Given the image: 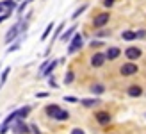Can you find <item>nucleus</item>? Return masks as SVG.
Returning a JSON list of instances; mask_svg holds the SVG:
<instances>
[{"instance_id":"obj_1","label":"nucleus","mask_w":146,"mask_h":134,"mask_svg":"<svg viewBox=\"0 0 146 134\" xmlns=\"http://www.w3.org/2000/svg\"><path fill=\"white\" fill-rule=\"evenodd\" d=\"M11 127H13L14 134H29V132H31V125L25 123L23 120H20V118H18V120H14V123L11 125Z\"/></svg>"},{"instance_id":"obj_2","label":"nucleus","mask_w":146,"mask_h":134,"mask_svg":"<svg viewBox=\"0 0 146 134\" xmlns=\"http://www.w3.org/2000/svg\"><path fill=\"white\" fill-rule=\"evenodd\" d=\"M84 47V41H82V36L80 34H75L71 38V43H70V47H68V54H75L77 50H80Z\"/></svg>"},{"instance_id":"obj_3","label":"nucleus","mask_w":146,"mask_h":134,"mask_svg":"<svg viewBox=\"0 0 146 134\" xmlns=\"http://www.w3.org/2000/svg\"><path fill=\"white\" fill-rule=\"evenodd\" d=\"M137 70H139V66L134 64V63H127V64H123L119 72H121V75L123 77H128V75H134V73H137Z\"/></svg>"},{"instance_id":"obj_4","label":"nucleus","mask_w":146,"mask_h":134,"mask_svg":"<svg viewBox=\"0 0 146 134\" xmlns=\"http://www.w3.org/2000/svg\"><path fill=\"white\" fill-rule=\"evenodd\" d=\"M107 23H109V13H102V14H98V16H94V20H93V25L96 29L104 27Z\"/></svg>"},{"instance_id":"obj_5","label":"nucleus","mask_w":146,"mask_h":134,"mask_svg":"<svg viewBox=\"0 0 146 134\" xmlns=\"http://www.w3.org/2000/svg\"><path fill=\"white\" fill-rule=\"evenodd\" d=\"M94 118H96V122L100 125H109L111 123V115H109L107 111H98V113L94 115Z\"/></svg>"},{"instance_id":"obj_6","label":"nucleus","mask_w":146,"mask_h":134,"mask_svg":"<svg viewBox=\"0 0 146 134\" xmlns=\"http://www.w3.org/2000/svg\"><path fill=\"white\" fill-rule=\"evenodd\" d=\"M18 34H20V23L13 25V27L9 29V31H7V34H5V43H11V41H14Z\"/></svg>"},{"instance_id":"obj_7","label":"nucleus","mask_w":146,"mask_h":134,"mask_svg":"<svg viewBox=\"0 0 146 134\" xmlns=\"http://www.w3.org/2000/svg\"><path fill=\"white\" fill-rule=\"evenodd\" d=\"M141 54H143V52L137 48V47H128V48L125 50V56L130 59V61H134V59H139V57H141Z\"/></svg>"},{"instance_id":"obj_8","label":"nucleus","mask_w":146,"mask_h":134,"mask_svg":"<svg viewBox=\"0 0 146 134\" xmlns=\"http://www.w3.org/2000/svg\"><path fill=\"white\" fill-rule=\"evenodd\" d=\"M105 59H107V57H105V54L98 52V54H94V56L91 57V64L94 66V68H100V66L105 63Z\"/></svg>"},{"instance_id":"obj_9","label":"nucleus","mask_w":146,"mask_h":134,"mask_svg":"<svg viewBox=\"0 0 146 134\" xmlns=\"http://www.w3.org/2000/svg\"><path fill=\"white\" fill-rule=\"evenodd\" d=\"M50 118H54V120H59V122H64V120H68V118H70V113H68L66 109H61V107H59Z\"/></svg>"},{"instance_id":"obj_10","label":"nucleus","mask_w":146,"mask_h":134,"mask_svg":"<svg viewBox=\"0 0 146 134\" xmlns=\"http://www.w3.org/2000/svg\"><path fill=\"white\" fill-rule=\"evenodd\" d=\"M14 7H16V2H14V0H4V2H0V13H4V11L11 13Z\"/></svg>"},{"instance_id":"obj_11","label":"nucleus","mask_w":146,"mask_h":134,"mask_svg":"<svg viewBox=\"0 0 146 134\" xmlns=\"http://www.w3.org/2000/svg\"><path fill=\"white\" fill-rule=\"evenodd\" d=\"M119 54H121V50H119L118 47H111V48L105 52V57L109 59V61H114V59L119 57Z\"/></svg>"},{"instance_id":"obj_12","label":"nucleus","mask_w":146,"mask_h":134,"mask_svg":"<svg viewBox=\"0 0 146 134\" xmlns=\"http://www.w3.org/2000/svg\"><path fill=\"white\" fill-rule=\"evenodd\" d=\"M127 93H128V96H132V98H137V96L143 95V88L137 86V84H134V86H130V88L127 89Z\"/></svg>"},{"instance_id":"obj_13","label":"nucleus","mask_w":146,"mask_h":134,"mask_svg":"<svg viewBox=\"0 0 146 134\" xmlns=\"http://www.w3.org/2000/svg\"><path fill=\"white\" fill-rule=\"evenodd\" d=\"M57 64H59V61H57V59H54V61H50V63H48V66H46V68H45V72H43L41 75H45V77H48L50 73H52V72L55 70V66H57Z\"/></svg>"},{"instance_id":"obj_14","label":"nucleus","mask_w":146,"mask_h":134,"mask_svg":"<svg viewBox=\"0 0 146 134\" xmlns=\"http://www.w3.org/2000/svg\"><path fill=\"white\" fill-rule=\"evenodd\" d=\"M96 104H100V98H84V100H80V106H84V107H94Z\"/></svg>"},{"instance_id":"obj_15","label":"nucleus","mask_w":146,"mask_h":134,"mask_svg":"<svg viewBox=\"0 0 146 134\" xmlns=\"http://www.w3.org/2000/svg\"><path fill=\"white\" fill-rule=\"evenodd\" d=\"M121 40L123 41H134V40H137V36H135L134 31H123L121 32Z\"/></svg>"},{"instance_id":"obj_16","label":"nucleus","mask_w":146,"mask_h":134,"mask_svg":"<svg viewBox=\"0 0 146 134\" xmlns=\"http://www.w3.org/2000/svg\"><path fill=\"white\" fill-rule=\"evenodd\" d=\"M75 31H77V27H75V25H71V27L68 29V31H66V32H64V34L61 36V40H62L64 43H66V41H70V38H71L73 34H75Z\"/></svg>"},{"instance_id":"obj_17","label":"nucleus","mask_w":146,"mask_h":134,"mask_svg":"<svg viewBox=\"0 0 146 134\" xmlns=\"http://www.w3.org/2000/svg\"><path fill=\"white\" fill-rule=\"evenodd\" d=\"M29 113H31V107H29V106L20 107V109H18V118H20V120H25V118L29 116Z\"/></svg>"},{"instance_id":"obj_18","label":"nucleus","mask_w":146,"mask_h":134,"mask_svg":"<svg viewBox=\"0 0 146 134\" xmlns=\"http://www.w3.org/2000/svg\"><path fill=\"white\" fill-rule=\"evenodd\" d=\"M52 29H54V21H52V23H48V25H46V29L43 31V34H41V41H45V40L48 38V34L52 32Z\"/></svg>"},{"instance_id":"obj_19","label":"nucleus","mask_w":146,"mask_h":134,"mask_svg":"<svg viewBox=\"0 0 146 134\" xmlns=\"http://www.w3.org/2000/svg\"><path fill=\"white\" fill-rule=\"evenodd\" d=\"M91 91H93L94 95H102V93L105 91V88L102 86V84H94V86H91Z\"/></svg>"},{"instance_id":"obj_20","label":"nucleus","mask_w":146,"mask_h":134,"mask_svg":"<svg viewBox=\"0 0 146 134\" xmlns=\"http://www.w3.org/2000/svg\"><path fill=\"white\" fill-rule=\"evenodd\" d=\"M73 79H75V73H73V70H68L66 75H64V82H66V84H71Z\"/></svg>"},{"instance_id":"obj_21","label":"nucleus","mask_w":146,"mask_h":134,"mask_svg":"<svg viewBox=\"0 0 146 134\" xmlns=\"http://www.w3.org/2000/svg\"><path fill=\"white\" fill-rule=\"evenodd\" d=\"M86 9H87V4H84V5H80L78 9H77L75 13H73V16H71V18H73V20H75V18H78V16H80V14H82V13H84Z\"/></svg>"},{"instance_id":"obj_22","label":"nucleus","mask_w":146,"mask_h":134,"mask_svg":"<svg viewBox=\"0 0 146 134\" xmlns=\"http://www.w3.org/2000/svg\"><path fill=\"white\" fill-rule=\"evenodd\" d=\"M57 109H59V106H57V104H50V106H46V115H48V116H52Z\"/></svg>"},{"instance_id":"obj_23","label":"nucleus","mask_w":146,"mask_h":134,"mask_svg":"<svg viewBox=\"0 0 146 134\" xmlns=\"http://www.w3.org/2000/svg\"><path fill=\"white\" fill-rule=\"evenodd\" d=\"M9 72H11V68H5V70L2 72V77H0V88H2V86L5 84V80H7V75H9Z\"/></svg>"},{"instance_id":"obj_24","label":"nucleus","mask_w":146,"mask_h":134,"mask_svg":"<svg viewBox=\"0 0 146 134\" xmlns=\"http://www.w3.org/2000/svg\"><path fill=\"white\" fill-rule=\"evenodd\" d=\"M135 36H137V40H146V31H137Z\"/></svg>"},{"instance_id":"obj_25","label":"nucleus","mask_w":146,"mask_h":134,"mask_svg":"<svg viewBox=\"0 0 146 134\" xmlns=\"http://www.w3.org/2000/svg\"><path fill=\"white\" fill-rule=\"evenodd\" d=\"M29 125H31V131H32L34 134H41V131L38 129V125H36V123H29Z\"/></svg>"},{"instance_id":"obj_26","label":"nucleus","mask_w":146,"mask_h":134,"mask_svg":"<svg viewBox=\"0 0 146 134\" xmlns=\"http://www.w3.org/2000/svg\"><path fill=\"white\" fill-rule=\"evenodd\" d=\"M20 48V43H14L13 47H9V50H7V54H11V52H14V50H18Z\"/></svg>"},{"instance_id":"obj_27","label":"nucleus","mask_w":146,"mask_h":134,"mask_svg":"<svg viewBox=\"0 0 146 134\" xmlns=\"http://www.w3.org/2000/svg\"><path fill=\"white\" fill-rule=\"evenodd\" d=\"M64 100H66V102H73V104H77V102H80L78 98H75V96H64Z\"/></svg>"},{"instance_id":"obj_28","label":"nucleus","mask_w":146,"mask_h":134,"mask_svg":"<svg viewBox=\"0 0 146 134\" xmlns=\"http://www.w3.org/2000/svg\"><path fill=\"white\" fill-rule=\"evenodd\" d=\"M102 45H104V43H102V41H94V40L91 41V47H93V48H100Z\"/></svg>"},{"instance_id":"obj_29","label":"nucleus","mask_w":146,"mask_h":134,"mask_svg":"<svg viewBox=\"0 0 146 134\" xmlns=\"http://www.w3.org/2000/svg\"><path fill=\"white\" fill-rule=\"evenodd\" d=\"M114 2H116V0H104V5L105 7H111V5H114Z\"/></svg>"},{"instance_id":"obj_30","label":"nucleus","mask_w":146,"mask_h":134,"mask_svg":"<svg viewBox=\"0 0 146 134\" xmlns=\"http://www.w3.org/2000/svg\"><path fill=\"white\" fill-rule=\"evenodd\" d=\"M25 7H27V2H23V4H21V5L18 7V13H20V14H23V11H25Z\"/></svg>"},{"instance_id":"obj_31","label":"nucleus","mask_w":146,"mask_h":134,"mask_svg":"<svg viewBox=\"0 0 146 134\" xmlns=\"http://www.w3.org/2000/svg\"><path fill=\"white\" fill-rule=\"evenodd\" d=\"M48 84H50V86H52V88H55V89H57V88H59V86H57V84H55V80H54V77H50V79H48Z\"/></svg>"},{"instance_id":"obj_32","label":"nucleus","mask_w":146,"mask_h":134,"mask_svg":"<svg viewBox=\"0 0 146 134\" xmlns=\"http://www.w3.org/2000/svg\"><path fill=\"white\" fill-rule=\"evenodd\" d=\"M9 14H11V13H5V14H0V23H2V21H4V20H7V18H9Z\"/></svg>"},{"instance_id":"obj_33","label":"nucleus","mask_w":146,"mask_h":134,"mask_svg":"<svg viewBox=\"0 0 146 134\" xmlns=\"http://www.w3.org/2000/svg\"><path fill=\"white\" fill-rule=\"evenodd\" d=\"M71 134H86V132H84L82 129H78V127H77V129H73V131H71Z\"/></svg>"},{"instance_id":"obj_34","label":"nucleus","mask_w":146,"mask_h":134,"mask_svg":"<svg viewBox=\"0 0 146 134\" xmlns=\"http://www.w3.org/2000/svg\"><path fill=\"white\" fill-rule=\"evenodd\" d=\"M36 96H38V98H46V96H50V95L48 93H38Z\"/></svg>"},{"instance_id":"obj_35","label":"nucleus","mask_w":146,"mask_h":134,"mask_svg":"<svg viewBox=\"0 0 146 134\" xmlns=\"http://www.w3.org/2000/svg\"><path fill=\"white\" fill-rule=\"evenodd\" d=\"M98 36H111V31H102L98 32Z\"/></svg>"},{"instance_id":"obj_36","label":"nucleus","mask_w":146,"mask_h":134,"mask_svg":"<svg viewBox=\"0 0 146 134\" xmlns=\"http://www.w3.org/2000/svg\"><path fill=\"white\" fill-rule=\"evenodd\" d=\"M29 2H32V0H29Z\"/></svg>"}]
</instances>
